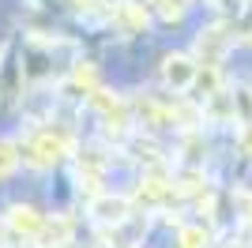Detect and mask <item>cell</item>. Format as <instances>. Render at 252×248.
<instances>
[{"instance_id": "cell-13", "label": "cell", "mask_w": 252, "mask_h": 248, "mask_svg": "<svg viewBox=\"0 0 252 248\" xmlns=\"http://www.w3.org/2000/svg\"><path fill=\"white\" fill-rule=\"evenodd\" d=\"M72 79L79 83V87H91V91H94V79H98V75H94V68H91V64H79V68L72 72Z\"/></svg>"}, {"instance_id": "cell-7", "label": "cell", "mask_w": 252, "mask_h": 248, "mask_svg": "<svg viewBox=\"0 0 252 248\" xmlns=\"http://www.w3.org/2000/svg\"><path fill=\"white\" fill-rule=\"evenodd\" d=\"M72 237V222L68 218H45V229H42V241H45V248H61L64 241Z\"/></svg>"}, {"instance_id": "cell-4", "label": "cell", "mask_w": 252, "mask_h": 248, "mask_svg": "<svg viewBox=\"0 0 252 248\" xmlns=\"http://www.w3.org/2000/svg\"><path fill=\"white\" fill-rule=\"evenodd\" d=\"M91 215L98 218V222H125L128 215H132V203L128 199H121V196H98V199H91Z\"/></svg>"}, {"instance_id": "cell-12", "label": "cell", "mask_w": 252, "mask_h": 248, "mask_svg": "<svg viewBox=\"0 0 252 248\" xmlns=\"http://www.w3.org/2000/svg\"><path fill=\"white\" fill-rule=\"evenodd\" d=\"M155 4H158V11H162L166 19H177L181 11H185V4H189V0H155Z\"/></svg>"}, {"instance_id": "cell-2", "label": "cell", "mask_w": 252, "mask_h": 248, "mask_svg": "<svg viewBox=\"0 0 252 248\" xmlns=\"http://www.w3.org/2000/svg\"><path fill=\"white\" fill-rule=\"evenodd\" d=\"M196 64H192V57H185V53H173V57H166L162 61V79L173 87V91H189L192 83H196Z\"/></svg>"}, {"instance_id": "cell-8", "label": "cell", "mask_w": 252, "mask_h": 248, "mask_svg": "<svg viewBox=\"0 0 252 248\" xmlns=\"http://www.w3.org/2000/svg\"><path fill=\"white\" fill-rule=\"evenodd\" d=\"M166 196H169V185L162 181V177H147V181L139 185V192H136L139 203H162Z\"/></svg>"}, {"instance_id": "cell-6", "label": "cell", "mask_w": 252, "mask_h": 248, "mask_svg": "<svg viewBox=\"0 0 252 248\" xmlns=\"http://www.w3.org/2000/svg\"><path fill=\"white\" fill-rule=\"evenodd\" d=\"M91 105H94V109H102L109 121H113V113H117V121L125 124V102H121L117 94H109V91H102V87H94V91H91Z\"/></svg>"}, {"instance_id": "cell-9", "label": "cell", "mask_w": 252, "mask_h": 248, "mask_svg": "<svg viewBox=\"0 0 252 248\" xmlns=\"http://www.w3.org/2000/svg\"><path fill=\"white\" fill-rule=\"evenodd\" d=\"M117 15H121L125 27H132V31H143V27H147V8H143V4H132V0H128V4L117 8Z\"/></svg>"}, {"instance_id": "cell-5", "label": "cell", "mask_w": 252, "mask_h": 248, "mask_svg": "<svg viewBox=\"0 0 252 248\" xmlns=\"http://www.w3.org/2000/svg\"><path fill=\"white\" fill-rule=\"evenodd\" d=\"M196 49H200V57H203V64H207V68H219L222 53L230 49V34H222L219 27H215V31H203L200 41H196Z\"/></svg>"}, {"instance_id": "cell-15", "label": "cell", "mask_w": 252, "mask_h": 248, "mask_svg": "<svg viewBox=\"0 0 252 248\" xmlns=\"http://www.w3.org/2000/svg\"><path fill=\"white\" fill-rule=\"evenodd\" d=\"M241 155H245V158H252V121H249V124H241Z\"/></svg>"}, {"instance_id": "cell-17", "label": "cell", "mask_w": 252, "mask_h": 248, "mask_svg": "<svg viewBox=\"0 0 252 248\" xmlns=\"http://www.w3.org/2000/svg\"><path fill=\"white\" fill-rule=\"evenodd\" d=\"M79 4H94V0H79Z\"/></svg>"}, {"instance_id": "cell-14", "label": "cell", "mask_w": 252, "mask_h": 248, "mask_svg": "<svg viewBox=\"0 0 252 248\" xmlns=\"http://www.w3.org/2000/svg\"><path fill=\"white\" fill-rule=\"evenodd\" d=\"M203 188V173H185L181 177V192H200Z\"/></svg>"}, {"instance_id": "cell-11", "label": "cell", "mask_w": 252, "mask_h": 248, "mask_svg": "<svg viewBox=\"0 0 252 248\" xmlns=\"http://www.w3.org/2000/svg\"><path fill=\"white\" fill-rule=\"evenodd\" d=\"M15 165H19V151L11 143H0V177L15 173Z\"/></svg>"}, {"instance_id": "cell-3", "label": "cell", "mask_w": 252, "mask_h": 248, "mask_svg": "<svg viewBox=\"0 0 252 248\" xmlns=\"http://www.w3.org/2000/svg\"><path fill=\"white\" fill-rule=\"evenodd\" d=\"M8 229L11 233H19V237H42V229H45V218L34 211V207H23L15 203L8 211Z\"/></svg>"}, {"instance_id": "cell-1", "label": "cell", "mask_w": 252, "mask_h": 248, "mask_svg": "<svg viewBox=\"0 0 252 248\" xmlns=\"http://www.w3.org/2000/svg\"><path fill=\"white\" fill-rule=\"evenodd\" d=\"M68 147H72V135L68 132H57V135L53 132H38L31 143L23 147V158H27L34 169H49V165L61 162V155L68 151Z\"/></svg>"}, {"instance_id": "cell-10", "label": "cell", "mask_w": 252, "mask_h": 248, "mask_svg": "<svg viewBox=\"0 0 252 248\" xmlns=\"http://www.w3.org/2000/svg\"><path fill=\"white\" fill-rule=\"evenodd\" d=\"M177 241H181V248H207V229L203 226H185Z\"/></svg>"}, {"instance_id": "cell-16", "label": "cell", "mask_w": 252, "mask_h": 248, "mask_svg": "<svg viewBox=\"0 0 252 248\" xmlns=\"http://www.w3.org/2000/svg\"><path fill=\"white\" fill-rule=\"evenodd\" d=\"M0 248H4V229H0Z\"/></svg>"}]
</instances>
